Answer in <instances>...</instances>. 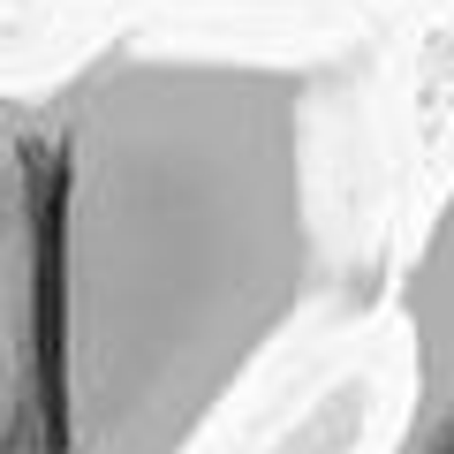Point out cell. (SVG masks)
Wrapping results in <instances>:
<instances>
[{
    "label": "cell",
    "instance_id": "1",
    "mask_svg": "<svg viewBox=\"0 0 454 454\" xmlns=\"http://www.w3.org/2000/svg\"><path fill=\"white\" fill-rule=\"evenodd\" d=\"M310 288L303 68L114 38L0 91V454H190Z\"/></svg>",
    "mask_w": 454,
    "mask_h": 454
},
{
    "label": "cell",
    "instance_id": "2",
    "mask_svg": "<svg viewBox=\"0 0 454 454\" xmlns=\"http://www.w3.org/2000/svg\"><path fill=\"white\" fill-rule=\"evenodd\" d=\"M402 325H409V356H417V402L454 409V182L432 205L417 258L402 273Z\"/></svg>",
    "mask_w": 454,
    "mask_h": 454
},
{
    "label": "cell",
    "instance_id": "3",
    "mask_svg": "<svg viewBox=\"0 0 454 454\" xmlns=\"http://www.w3.org/2000/svg\"><path fill=\"white\" fill-rule=\"evenodd\" d=\"M394 454H454V409L447 402H417L394 439Z\"/></svg>",
    "mask_w": 454,
    "mask_h": 454
}]
</instances>
